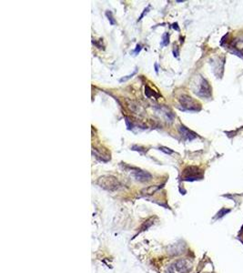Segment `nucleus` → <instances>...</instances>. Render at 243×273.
I'll return each instance as SVG.
<instances>
[{
  "label": "nucleus",
  "instance_id": "1",
  "mask_svg": "<svg viewBox=\"0 0 243 273\" xmlns=\"http://www.w3.org/2000/svg\"><path fill=\"white\" fill-rule=\"evenodd\" d=\"M192 89L193 92L199 98H209L211 97V87L202 76L195 78L192 83Z\"/></svg>",
  "mask_w": 243,
  "mask_h": 273
},
{
  "label": "nucleus",
  "instance_id": "23",
  "mask_svg": "<svg viewBox=\"0 0 243 273\" xmlns=\"http://www.w3.org/2000/svg\"><path fill=\"white\" fill-rule=\"evenodd\" d=\"M155 71H156V73L158 72V64L157 63L155 64Z\"/></svg>",
  "mask_w": 243,
  "mask_h": 273
},
{
  "label": "nucleus",
  "instance_id": "8",
  "mask_svg": "<svg viewBox=\"0 0 243 273\" xmlns=\"http://www.w3.org/2000/svg\"><path fill=\"white\" fill-rule=\"evenodd\" d=\"M224 62H225V58H216V59H213V71L214 74L217 75V71H219V78H221L223 74V67H224Z\"/></svg>",
  "mask_w": 243,
  "mask_h": 273
},
{
  "label": "nucleus",
  "instance_id": "16",
  "mask_svg": "<svg viewBox=\"0 0 243 273\" xmlns=\"http://www.w3.org/2000/svg\"><path fill=\"white\" fill-rule=\"evenodd\" d=\"M160 150L162 151V152H164L165 154H168V155H170V154H172V153L174 152L172 149L168 148H166V147H160Z\"/></svg>",
  "mask_w": 243,
  "mask_h": 273
},
{
  "label": "nucleus",
  "instance_id": "13",
  "mask_svg": "<svg viewBox=\"0 0 243 273\" xmlns=\"http://www.w3.org/2000/svg\"><path fill=\"white\" fill-rule=\"evenodd\" d=\"M154 223L152 221V218H150V219H149V220H147V221H145V223L142 225V227H141V231H146L147 229H149L151 225Z\"/></svg>",
  "mask_w": 243,
  "mask_h": 273
},
{
  "label": "nucleus",
  "instance_id": "22",
  "mask_svg": "<svg viewBox=\"0 0 243 273\" xmlns=\"http://www.w3.org/2000/svg\"><path fill=\"white\" fill-rule=\"evenodd\" d=\"M172 28L175 29V30H177V31H179V28H178V23L172 24Z\"/></svg>",
  "mask_w": 243,
  "mask_h": 273
},
{
  "label": "nucleus",
  "instance_id": "20",
  "mask_svg": "<svg viewBox=\"0 0 243 273\" xmlns=\"http://www.w3.org/2000/svg\"><path fill=\"white\" fill-rule=\"evenodd\" d=\"M131 149H132V150L139 151V152H142V151H144V150H142V149H144V148H142L141 147H138V146H133V147L131 148Z\"/></svg>",
  "mask_w": 243,
  "mask_h": 273
},
{
  "label": "nucleus",
  "instance_id": "6",
  "mask_svg": "<svg viewBox=\"0 0 243 273\" xmlns=\"http://www.w3.org/2000/svg\"><path fill=\"white\" fill-rule=\"evenodd\" d=\"M230 47L231 49H233L231 51L233 54L243 57V37H240V38L233 40L230 43Z\"/></svg>",
  "mask_w": 243,
  "mask_h": 273
},
{
  "label": "nucleus",
  "instance_id": "12",
  "mask_svg": "<svg viewBox=\"0 0 243 273\" xmlns=\"http://www.w3.org/2000/svg\"><path fill=\"white\" fill-rule=\"evenodd\" d=\"M229 212H230V210H228V208H221V210L219 211V213L217 214V217H216V218H219L223 217L224 215H226V214H228Z\"/></svg>",
  "mask_w": 243,
  "mask_h": 273
},
{
  "label": "nucleus",
  "instance_id": "19",
  "mask_svg": "<svg viewBox=\"0 0 243 273\" xmlns=\"http://www.w3.org/2000/svg\"><path fill=\"white\" fill-rule=\"evenodd\" d=\"M141 49H142V47H141V45H140V44L137 45V46H136V49H135V50H134V54H136V55L139 54V53L140 52V50H141Z\"/></svg>",
  "mask_w": 243,
  "mask_h": 273
},
{
  "label": "nucleus",
  "instance_id": "2",
  "mask_svg": "<svg viewBox=\"0 0 243 273\" xmlns=\"http://www.w3.org/2000/svg\"><path fill=\"white\" fill-rule=\"evenodd\" d=\"M192 264L188 260H178L168 267V273H189Z\"/></svg>",
  "mask_w": 243,
  "mask_h": 273
},
{
  "label": "nucleus",
  "instance_id": "3",
  "mask_svg": "<svg viewBox=\"0 0 243 273\" xmlns=\"http://www.w3.org/2000/svg\"><path fill=\"white\" fill-rule=\"evenodd\" d=\"M98 184L100 186V188L107 190H116L120 187V183L118 180L113 176H103L99 178L98 180Z\"/></svg>",
  "mask_w": 243,
  "mask_h": 273
},
{
  "label": "nucleus",
  "instance_id": "18",
  "mask_svg": "<svg viewBox=\"0 0 243 273\" xmlns=\"http://www.w3.org/2000/svg\"><path fill=\"white\" fill-rule=\"evenodd\" d=\"M150 7H151V6H150V5H149V6H147V7H146V8L144 9V12H143V13H142V14H141V16H140V18H139V21H140V20L142 19V18H143V17H144V16H145V15H146V14L147 13V12H149V9H150Z\"/></svg>",
  "mask_w": 243,
  "mask_h": 273
},
{
  "label": "nucleus",
  "instance_id": "21",
  "mask_svg": "<svg viewBox=\"0 0 243 273\" xmlns=\"http://www.w3.org/2000/svg\"><path fill=\"white\" fill-rule=\"evenodd\" d=\"M173 54H174V57H178L179 53H178V47H175V49H173Z\"/></svg>",
  "mask_w": 243,
  "mask_h": 273
},
{
  "label": "nucleus",
  "instance_id": "15",
  "mask_svg": "<svg viewBox=\"0 0 243 273\" xmlns=\"http://www.w3.org/2000/svg\"><path fill=\"white\" fill-rule=\"evenodd\" d=\"M137 71H138V69L136 68L135 70H134L133 72H132V73H131L130 75H129V76H126V77H124V78H120V79H119V82H125V81H127V80L130 79V78H131L132 77H133V76H135V75H136V73H137Z\"/></svg>",
  "mask_w": 243,
  "mask_h": 273
},
{
  "label": "nucleus",
  "instance_id": "14",
  "mask_svg": "<svg viewBox=\"0 0 243 273\" xmlns=\"http://www.w3.org/2000/svg\"><path fill=\"white\" fill-rule=\"evenodd\" d=\"M106 17L108 18V19L109 20V23L111 24L112 26H114L116 24V21H115V19L112 17V12L111 11H107V12H106Z\"/></svg>",
  "mask_w": 243,
  "mask_h": 273
},
{
  "label": "nucleus",
  "instance_id": "7",
  "mask_svg": "<svg viewBox=\"0 0 243 273\" xmlns=\"http://www.w3.org/2000/svg\"><path fill=\"white\" fill-rule=\"evenodd\" d=\"M131 175L136 180L140 181V182H147V181H149L152 179V176L150 173H149L147 171L139 170V169L133 171V172L131 173Z\"/></svg>",
  "mask_w": 243,
  "mask_h": 273
},
{
  "label": "nucleus",
  "instance_id": "4",
  "mask_svg": "<svg viewBox=\"0 0 243 273\" xmlns=\"http://www.w3.org/2000/svg\"><path fill=\"white\" fill-rule=\"evenodd\" d=\"M179 103L180 106H182L183 110H188V111H199L201 107L197 102L196 100H194L191 97H189L188 95H183L179 98Z\"/></svg>",
  "mask_w": 243,
  "mask_h": 273
},
{
  "label": "nucleus",
  "instance_id": "9",
  "mask_svg": "<svg viewBox=\"0 0 243 273\" xmlns=\"http://www.w3.org/2000/svg\"><path fill=\"white\" fill-rule=\"evenodd\" d=\"M178 131L181 135L184 137V138H186L188 140H193L197 138V134L194 133L193 131L189 130L188 127H186L185 126H180L178 127Z\"/></svg>",
  "mask_w": 243,
  "mask_h": 273
},
{
  "label": "nucleus",
  "instance_id": "10",
  "mask_svg": "<svg viewBox=\"0 0 243 273\" xmlns=\"http://www.w3.org/2000/svg\"><path fill=\"white\" fill-rule=\"evenodd\" d=\"M145 94H146V96L147 98H151V96L153 95V97L154 98H158L160 97V95L158 94H157V93H155L154 91H153L149 86H146L145 87Z\"/></svg>",
  "mask_w": 243,
  "mask_h": 273
},
{
  "label": "nucleus",
  "instance_id": "5",
  "mask_svg": "<svg viewBox=\"0 0 243 273\" xmlns=\"http://www.w3.org/2000/svg\"><path fill=\"white\" fill-rule=\"evenodd\" d=\"M202 178L203 175L201 174V171L197 167H188L183 172V180L186 181H195L201 179Z\"/></svg>",
  "mask_w": 243,
  "mask_h": 273
},
{
  "label": "nucleus",
  "instance_id": "17",
  "mask_svg": "<svg viewBox=\"0 0 243 273\" xmlns=\"http://www.w3.org/2000/svg\"><path fill=\"white\" fill-rule=\"evenodd\" d=\"M125 122H126V125H127V127H128V129L130 130L133 128V125H132V123L129 121V119L128 117H125Z\"/></svg>",
  "mask_w": 243,
  "mask_h": 273
},
{
  "label": "nucleus",
  "instance_id": "11",
  "mask_svg": "<svg viewBox=\"0 0 243 273\" xmlns=\"http://www.w3.org/2000/svg\"><path fill=\"white\" fill-rule=\"evenodd\" d=\"M170 44V34L168 33H164L162 36V41H161V44L160 46L161 47H166Z\"/></svg>",
  "mask_w": 243,
  "mask_h": 273
}]
</instances>
